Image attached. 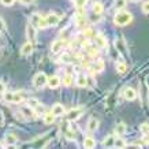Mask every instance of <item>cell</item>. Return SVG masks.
<instances>
[{
	"instance_id": "ffe728a7",
	"label": "cell",
	"mask_w": 149,
	"mask_h": 149,
	"mask_svg": "<svg viewBox=\"0 0 149 149\" xmlns=\"http://www.w3.org/2000/svg\"><path fill=\"white\" fill-rule=\"evenodd\" d=\"M115 70H116L119 74H125V72L127 71V66L125 62H118L116 64H115Z\"/></svg>"
},
{
	"instance_id": "ac0fdd59",
	"label": "cell",
	"mask_w": 149,
	"mask_h": 149,
	"mask_svg": "<svg viewBox=\"0 0 149 149\" xmlns=\"http://www.w3.org/2000/svg\"><path fill=\"white\" fill-rule=\"evenodd\" d=\"M75 84H77V86H79V88H85V86H88V78H86L84 74H79L77 77V79H75Z\"/></svg>"
},
{
	"instance_id": "9c48e42d",
	"label": "cell",
	"mask_w": 149,
	"mask_h": 149,
	"mask_svg": "<svg viewBox=\"0 0 149 149\" xmlns=\"http://www.w3.org/2000/svg\"><path fill=\"white\" fill-rule=\"evenodd\" d=\"M51 112L54 113L55 116H62V115H64L66 113V108H64V105L63 104H60V103H56L52 107V109H51Z\"/></svg>"
},
{
	"instance_id": "b9f144b4",
	"label": "cell",
	"mask_w": 149,
	"mask_h": 149,
	"mask_svg": "<svg viewBox=\"0 0 149 149\" xmlns=\"http://www.w3.org/2000/svg\"><path fill=\"white\" fill-rule=\"evenodd\" d=\"M0 148H3V145H1V144H0Z\"/></svg>"
},
{
	"instance_id": "d4e9b609",
	"label": "cell",
	"mask_w": 149,
	"mask_h": 149,
	"mask_svg": "<svg viewBox=\"0 0 149 149\" xmlns=\"http://www.w3.org/2000/svg\"><path fill=\"white\" fill-rule=\"evenodd\" d=\"M113 140H115V137L113 136H108L105 140L103 141V146H105V148H111V146H113Z\"/></svg>"
},
{
	"instance_id": "ab89813d",
	"label": "cell",
	"mask_w": 149,
	"mask_h": 149,
	"mask_svg": "<svg viewBox=\"0 0 149 149\" xmlns=\"http://www.w3.org/2000/svg\"><path fill=\"white\" fill-rule=\"evenodd\" d=\"M4 92H6V85L3 82H0V95H3Z\"/></svg>"
},
{
	"instance_id": "2e32d148",
	"label": "cell",
	"mask_w": 149,
	"mask_h": 149,
	"mask_svg": "<svg viewBox=\"0 0 149 149\" xmlns=\"http://www.w3.org/2000/svg\"><path fill=\"white\" fill-rule=\"evenodd\" d=\"M92 11H93L95 15H101L104 11V6L101 4L100 1H96V3H93V6H92Z\"/></svg>"
},
{
	"instance_id": "ba28073f",
	"label": "cell",
	"mask_w": 149,
	"mask_h": 149,
	"mask_svg": "<svg viewBox=\"0 0 149 149\" xmlns=\"http://www.w3.org/2000/svg\"><path fill=\"white\" fill-rule=\"evenodd\" d=\"M45 22L48 26H56V25L60 22V17L56 15V14H54V13H51L45 17Z\"/></svg>"
},
{
	"instance_id": "4dcf8cb0",
	"label": "cell",
	"mask_w": 149,
	"mask_h": 149,
	"mask_svg": "<svg viewBox=\"0 0 149 149\" xmlns=\"http://www.w3.org/2000/svg\"><path fill=\"white\" fill-rule=\"evenodd\" d=\"M88 54L91 55V56H97V54H99L97 47H96V48H93V47H89V48H88Z\"/></svg>"
},
{
	"instance_id": "f1b7e54d",
	"label": "cell",
	"mask_w": 149,
	"mask_h": 149,
	"mask_svg": "<svg viewBox=\"0 0 149 149\" xmlns=\"http://www.w3.org/2000/svg\"><path fill=\"white\" fill-rule=\"evenodd\" d=\"M62 82H63L64 86H70V85H71V82H72V77L70 75V74H66V75H64V78L62 79Z\"/></svg>"
},
{
	"instance_id": "83f0119b",
	"label": "cell",
	"mask_w": 149,
	"mask_h": 149,
	"mask_svg": "<svg viewBox=\"0 0 149 149\" xmlns=\"http://www.w3.org/2000/svg\"><path fill=\"white\" fill-rule=\"evenodd\" d=\"M140 130H141V133H142V136L146 137V136L149 134V125H148L146 122L142 123V125L140 126Z\"/></svg>"
},
{
	"instance_id": "74e56055",
	"label": "cell",
	"mask_w": 149,
	"mask_h": 149,
	"mask_svg": "<svg viewBox=\"0 0 149 149\" xmlns=\"http://www.w3.org/2000/svg\"><path fill=\"white\" fill-rule=\"evenodd\" d=\"M3 30H6V22L4 19L0 17V32H3Z\"/></svg>"
},
{
	"instance_id": "e575fe53",
	"label": "cell",
	"mask_w": 149,
	"mask_h": 149,
	"mask_svg": "<svg viewBox=\"0 0 149 149\" xmlns=\"http://www.w3.org/2000/svg\"><path fill=\"white\" fill-rule=\"evenodd\" d=\"M60 62H64V63L70 62V55H68V54H63L62 56H60Z\"/></svg>"
},
{
	"instance_id": "6da1fadb",
	"label": "cell",
	"mask_w": 149,
	"mask_h": 149,
	"mask_svg": "<svg viewBox=\"0 0 149 149\" xmlns=\"http://www.w3.org/2000/svg\"><path fill=\"white\" fill-rule=\"evenodd\" d=\"M131 19H133V15H131L129 11L120 10L119 13L115 14V17H113V23H115L116 26H126V25H129V23L131 22Z\"/></svg>"
},
{
	"instance_id": "4316f807",
	"label": "cell",
	"mask_w": 149,
	"mask_h": 149,
	"mask_svg": "<svg viewBox=\"0 0 149 149\" xmlns=\"http://www.w3.org/2000/svg\"><path fill=\"white\" fill-rule=\"evenodd\" d=\"M75 21H77V26L78 27H84V25H85V18H84V14H82V13H78Z\"/></svg>"
},
{
	"instance_id": "4fadbf2b",
	"label": "cell",
	"mask_w": 149,
	"mask_h": 149,
	"mask_svg": "<svg viewBox=\"0 0 149 149\" xmlns=\"http://www.w3.org/2000/svg\"><path fill=\"white\" fill-rule=\"evenodd\" d=\"M4 142H6V145H8V146H14V145L18 142V137L14 136V134H6Z\"/></svg>"
},
{
	"instance_id": "484cf974",
	"label": "cell",
	"mask_w": 149,
	"mask_h": 149,
	"mask_svg": "<svg viewBox=\"0 0 149 149\" xmlns=\"http://www.w3.org/2000/svg\"><path fill=\"white\" fill-rule=\"evenodd\" d=\"M126 4H127V0H115L113 1V6H115L116 10H123L126 7Z\"/></svg>"
},
{
	"instance_id": "44dd1931",
	"label": "cell",
	"mask_w": 149,
	"mask_h": 149,
	"mask_svg": "<svg viewBox=\"0 0 149 149\" xmlns=\"http://www.w3.org/2000/svg\"><path fill=\"white\" fill-rule=\"evenodd\" d=\"M55 115L52 112H47V113H44V123L45 125H52V123L55 122Z\"/></svg>"
},
{
	"instance_id": "8fae6325",
	"label": "cell",
	"mask_w": 149,
	"mask_h": 149,
	"mask_svg": "<svg viewBox=\"0 0 149 149\" xmlns=\"http://www.w3.org/2000/svg\"><path fill=\"white\" fill-rule=\"evenodd\" d=\"M60 84H62V79H60L58 75H54V77L48 78V82H47V85L49 86L51 89H56V88H59Z\"/></svg>"
},
{
	"instance_id": "5b68a950",
	"label": "cell",
	"mask_w": 149,
	"mask_h": 149,
	"mask_svg": "<svg viewBox=\"0 0 149 149\" xmlns=\"http://www.w3.org/2000/svg\"><path fill=\"white\" fill-rule=\"evenodd\" d=\"M26 37L29 38V41H30L32 44H34L37 41V29L33 26L32 23L26 26Z\"/></svg>"
},
{
	"instance_id": "3957f363",
	"label": "cell",
	"mask_w": 149,
	"mask_h": 149,
	"mask_svg": "<svg viewBox=\"0 0 149 149\" xmlns=\"http://www.w3.org/2000/svg\"><path fill=\"white\" fill-rule=\"evenodd\" d=\"M32 25L34 27H40V29H45L48 26L45 22V17H41L38 14H33L32 15Z\"/></svg>"
},
{
	"instance_id": "7402d4cb",
	"label": "cell",
	"mask_w": 149,
	"mask_h": 149,
	"mask_svg": "<svg viewBox=\"0 0 149 149\" xmlns=\"http://www.w3.org/2000/svg\"><path fill=\"white\" fill-rule=\"evenodd\" d=\"M126 141L123 140V138H120V137H116L115 140H113V146L115 148H126Z\"/></svg>"
},
{
	"instance_id": "5bb4252c",
	"label": "cell",
	"mask_w": 149,
	"mask_h": 149,
	"mask_svg": "<svg viewBox=\"0 0 149 149\" xmlns=\"http://www.w3.org/2000/svg\"><path fill=\"white\" fill-rule=\"evenodd\" d=\"M91 68H92V71H95V72H101L104 70V62L103 60H96L95 63H92Z\"/></svg>"
},
{
	"instance_id": "7c38bea8",
	"label": "cell",
	"mask_w": 149,
	"mask_h": 149,
	"mask_svg": "<svg viewBox=\"0 0 149 149\" xmlns=\"http://www.w3.org/2000/svg\"><path fill=\"white\" fill-rule=\"evenodd\" d=\"M123 95H125V99L129 100V101H133V100L137 99V92L133 88H126L123 91Z\"/></svg>"
},
{
	"instance_id": "60d3db41",
	"label": "cell",
	"mask_w": 149,
	"mask_h": 149,
	"mask_svg": "<svg viewBox=\"0 0 149 149\" xmlns=\"http://www.w3.org/2000/svg\"><path fill=\"white\" fill-rule=\"evenodd\" d=\"M131 1H134V3H138V1H141V0H131Z\"/></svg>"
},
{
	"instance_id": "d6986e66",
	"label": "cell",
	"mask_w": 149,
	"mask_h": 149,
	"mask_svg": "<svg viewBox=\"0 0 149 149\" xmlns=\"http://www.w3.org/2000/svg\"><path fill=\"white\" fill-rule=\"evenodd\" d=\"M126 131H127V126L125 123H118L116 126H115V133H116L118 136H123Z\"/></svg>"
},
{
	"instance_id": "7a4b0ae2",
	"label": "cell",
	"mask_w": 149,
	"mask_h": 149,
	"mask_svg": "<svg viewBox=\"0 0 149 149\" xmlns=\"http://www.w3.org/2000/svg\"><path fill=\"white\" fill-rule=\"evenodd\" d=\"M47 82H48V77H47L45 72H37L36 75H34V78H33V85L37 89L44 88L47 85Z\"/></svg>"
},
{
	"instance_id": "d6a6232c",
	"label": "cell",
	"mask_w": 149,
	"mask_h": 149,
	"mask_svg": "<svg viewBox=\"0 0 149 149\" xmlns=\"http://www.w3.org/2000/svg\"><path fill=\"white\" fill-rule=\"evenodd\" d=\"M4 100L8 101V103H13V92H4Z\"/></svg>"
},
{
	"instance_id": "277c9868",
	"label": "cell",
	"mask_w": 149,
	"mask_h": 149,
	"mask_svg": "<svg viewBox=\"0 0 149 149\" xmlns=\"http://www.w3.org/2000/svg\"><path fill=\"white\" fill-rule=\"evenodd\" d=\"M82 113H84L82 108H72L67 112V119L70 122H75V120H78L82 116Z\"/></svg>"
},
{
	"instance_id": "d590c367",
	"label": "cell",
	"mask_w": 149,
	"mask_h": 149,
	"mask_svg": "<svg viewBox=\"0 0 149 149\" xmlns=\"http://www.w3.org/2000/svg\"><path fill=\"white\" fill-rule=\"evenodd\" d=\"M142 13L144 14H148L149 13V1H145L142 4Z\"/></svg>"
},
{
	"instance_id": "1f68e13d",
	"label": "cell",
	"mask_w": 149,
	"mask_h": 149,
	"mask_svg": "<svg viewBox=\"0 0 149 149\" xmlns=\"http://www.w3.org/2000/svg\"><path fill=\"white\" fill-rule=\"evenodd\" d=\"M72 1H74V4L77 6V8H82V7L86 4L88 0H72Z\"/></svg>"
},
{
	"instance_id": "52a82bcc",
	"label": "cell",
	"mask_w": 149,
	"mask_h": 149,
	"mask_svg": "<svg viewBox=\"0 0 149 149\" xmlns=\"http://www.w3.org/2000/svg\"><path fill=\"white\" fill-rule=\"evenodd\" d=\"M64 47V41L58 38V40H55L52 44H51V52L52 54H59V52H62Z\"/></svg>"
},
{
	"instance_id": "836d02e7",
	"label": "cell",
	"mask_w": 149,
	"mask_h": 149,
	"mask_svg": "<svg viewBox=\"0 0 149 149\" xmlns=\"http://www.w3.org/2000/svg\"><path fill=\"white\" fill-rule=\"evenodd\" d=\"M0 3L3 6H6V7H10V6H13L15 3V0H0Z\"/></svg>"
},
{
	"instance_id": "8d00e7d4",
	"label": "cell",
	"mask_w": 149,
	"mask_h": 149,
	"mask_svg": "<svg viewBox=\"0 0 149 149\" xmlns=\"http://www.w3.org/2000/svg\"><path fill=\"white\" fill-rule=\"evenodd\" d=\"M19 3L23 4V6H30V4L34 3V0H19Z\"/></svg>"
},
{
	"instance_id": "f35d334b",
	"label": "cell",
	"mask_w": 149,
	"mask_h": 149,
	"mask_svg": "<svg viewBox=\"0 0 149 149\" xmlns=\"http://www.w3.org/2000/svg\"><path fill=\"white\" fill-rule=\"evenodd\" d=\"M66 136H67V138H68V140H74V138H75V137H74V133H72L71 130H70V131H67V133H66Z\"/></svg>"
},
{
	"instance_id": "603a6c76",
	"label": "cell",
	"mask_w": 149,
	"mask_h": 149,
	"mask_svg": "<svg viewBox=\"0 0 149 149\" xmlns=\"http://www.w3.org/2000/svg\"><path fill=\"white\" fill-rule=\"evenodd\" d=\"M22 101H23V96H22V93H19V92H13V103L21 104Z\"/></svg>"
},
{
	"instance_id": "8992f818",
	"label": "cell",
	"mask_w": 149,
	"mask_h": 149,
	"mask_svg": "<svg viewBox=\"0 0 149 149\" xmlns=\"http://www.w3.org/2000/svg\"><path fill=\"white\" fill-rule=\"evenodd\" d=\"M93 38H95V44H96V47H97L99 49H104V48H107L108 42H107V38H105L103 34H97V36H95Z\"/></svg>"
},
{
	"instance_id": "cb8c5ba5",
	"label": "cell",
	"mask_w": 149,
	"mask_h": 149,
	"mask_svg": "<svg viewBox=\"0 0 149 149\" xmlns=\"http://www.w3.org/2000/svg\"><path fill=\"white\" fill-rule=\"evenodd\" d=\"M38 105H40V101H38L37 99H34V97H32V99H27V107L36 109Z\"/></svg>"
},
{
	"instance_id": "e0dca14e",
	"label": "cell",
	"mask_w": 149,
	"mask_h": 149,
	"mask_svg": "<svg viewBox=\"0 0 149 149\" xmlns=\"http://www.w3.org/2000/svg\"><path fill=\"white\" fill-rule=\"evenodd\" d=\"M84 148H86V149L96 148V140L93 137H86L85 140H84Z\"/></svg>"
},
{
	"instance_id": "9a60e30c",
	"label": "cell",
	"mask_w": 149,
	"mask_h": 149,
	"mask_svg": "<svg viewBox=\"0 0 149 149\" xmlns=\"http://www.w3.org/2000/svg\"><path fill=\"white\" fill-rule=\"evenodd\" d=\"M86 127H88V130H89V131L97 130V127H99V120H97L96 118H91V119L88 120V125H86Z\"/></svg>"
},
{
	"instance_id": "30bf717a",
	"label": "cell",
	"mask_w": 149,
	"mask_h": 149,
	"mask_svg": "<svg viewBox=\"0 0 149 149\" xmlns=\"http://www.w3.org/2000/svg\"><path fill=\"white\" fill-rule=\"evenodd\" d=\"M33 54V44L30 41L25 42L22 47H21V55L22 56H29V55Z\"/></svg>"
},
{
	"instance_id": "f546056e",
	"label": "cell",
	"mask_w": 149,
	"mask_h": 149,
	"mask_svg": "<svg viewBox=\"0 0 149 149\" xmlns=\"http://www.w3.org/2000/svg\"><path fill=\"white\" fill-rule=\"evenodd\" d=\"M23 113H25L26 116H29V118H34V116H33V115H34V112H33V108H30V107L23 108Z\"/></svg>"
}]
</instances>
